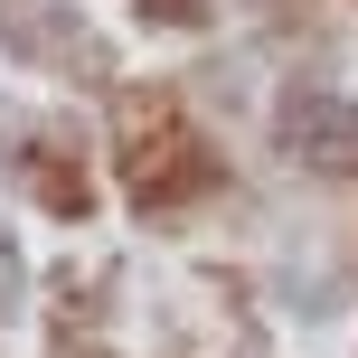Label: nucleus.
Returning <instances> with one entry per match:
<instances>
[{"mask_svg":"<svg viewBox=\"0 0 358 358\" xmlns=\"http://www.w3.org/2000/svg\"><path fill=\"white\" fill-rule=\"evenodd\" d=\"M0 161H10V179H19V189H29L48 217H85V208H94L85 161H76L66 123H29V113H19V123L0 132Z\"/></svg>","mask_w":358,"mask_h":358,"instance_id":"nucleus-2","label":"nucleus"},{"mask_svg":"<svg viewBox=\"0 0 358 358\" xmlns=\"http://www.w3.org/2000/svg\"><path fill=\"white\" fill-rule=\"evenodd\" d=\"M142 19H170V29H208V0H142Z\"/></svg>","mask_w":358,"mask_h":358,"instance_id":"nucleus-5","label":"nucleus"},{"mask_svg":"<svg viewBox=\"0 0 358 358\" xmlns=\"http://www.w3.org/2000/svg\"><path fill=\"white\" fill-rule=\"evenodd\" d=\"M283 151L302 170H321V179H358V104L321 94V85L283 94Z\"/></svg>","mask_w":358,"mask_h":358,"instance_id":"nucleus-4","label":"nucleus"},{"mask_svg":"<svg viewBox=\"0 0 358 358\" xmlns=\"http://www.w3.org/2000/svg\"><path fill=\"white\" fill-rule=\"evenodd\" d=\"M113 170H123L132 208H151V217H170V208H189V198L217 189V151L198 142V123L170 94H151V85L113 104Z\"/></svg>","mask_w":358,"mask_h":358,"instance_id":"nucleus-1","label":"nucleus"},{"mask_svg":"<svg viewBox=\"0 0 358 358\" xmlns=\"http://www.w3.org/2000/svg\"><path fill=\"white\" fill-rule=\"evenodd\" d=\"M0 48L48 76H104V48L85 38V19L66 0H0Z\"/></svg>","mask_w":358,"mask_h":358,"instance_id":"nucleus-3","label":"nucleus"}]
</instances>
